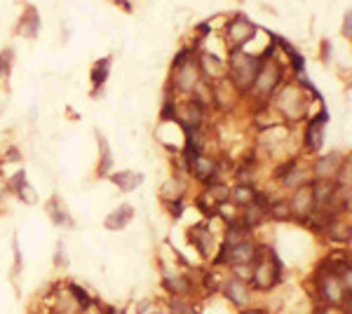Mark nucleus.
<instances>
[{"label": "nucleus", "mask_w": 352, "mask_h": 314, "mask_svg": "<svg viewBox=\"0 0 352 314\" xmlns=\"http://www.w3.org/2000/svg\"><path fill=\"white\" fill-rule=\"evenodd\" d=\"M261 68V59L256 56L242 54L240 49H232L230 52V78L240 92H249L256 80V73Z\"/></svg>", "instance_id": "1"}, {"label": "nucleus", "mask_w": 352, "mask_h": 314, "mask_svg": "<svg viewBox=\"0 0 352 314\" xmlns=\"http://www.w3.org/2000/svg\"><path fill=\"white\" fill-rule=\"evenodd\" d=\"M270 251V260L265 258L263 254H258L256 262H254V270H252V284L249 287L256 289V291H270L275 287L277 282H280V275H282V262L277 260V256Z\"/></svg>", "instance_id": "2"}, {"label": "nucleus", "mask_w": 352, "mask_h": 314, "mask_svg": "<svg viewBox=\"0 0 352 314\" xmlns=\"http://www.w3.org/2000/svg\"><path fill=\"white\" fill-rule=\"evenodd\" d=\"M221 291L235 307H247L249 298H252V287H249V279H242L240 275H232L221 284Z\"/></svg>", "instance_id": "3"}, {"label": "nucleus", "mask_w": 352, "mask_h": 314, "mask_svg": "<svg viewBox=\"0 0 352 314\" xmlns=\"http://www.w3.org/2000/svg\"><path fill=\"white\" fill-rule=\"evenodd\" d=\"M280 82H282L280 66H277L275 61H265V64H261L258 73H256V80H254L252 87H256L258 94H270V92H275V87Z\"/></svg>", "instance_id": "4"}, {"label": "nucleus", "mask_w": 352, "mask_h": 314, "mask_svg": "<svg viewBox=\"0 0 352 314\" xmlns=\"http://www.w3.org/2000/svg\"><path fill=\"white\" fill-rule=\"evenodd\" d=\"M254 33H256V26H254L249 19H244L242 14L235 16V21L228 24V38H230L232 49H242V45H247Z\"/></svg>", "instance_id": "5"}, {"label": "nucleus", "mask_w": 352, "mask_h": 314, "mask_svg": "<svg viewBox=\"0 0 352 314\" xmlns=\"http://www.w3.org/2000/svg\"><path fill=\"white\" fill-rule=\"evenodd\" d=\"M324 124H327V111L308 122V127H305V150L317 153L322 148V144H324Z\"/></svg>", "instance_id": "6"}, {"label": "nucleus", "mask_w": 352, "mask_h": 314, "mask_svg": "<svg viewBox=\"0 0 352 314\" xmlns=\"http://www.w3.org/2000/svg\"><path fill=\"white\" fill-rule=\"evenodd\" d=\"M190 162V171L195 174V179L204 181V183H214L219 176V169H217V162L212 157H204V155H190L188 157Z\"/></svg>", "instance_id": "7"}, {"label": "nucleus", "mask_w": 352, "mask_h": 314, "mask_svg": "<svg viewBox=\"0 0 352 314\" xmlns=\"http://www.w3.org/2000/svg\"><path fill=\"white\" fill-rule=\"evenodd\" d=\"M197 85V68L192 61H184L181 66L174 68V87L179 92H192Z\"/></svg>", "instance_id": "8"}, {"label": "nucleus", "mask_w": 352, "mask_h": 314, "mask_svg": "<svg viewBox=\"0 0 352 314\" xmlns=\"http://www.w3.org/2000/svg\"><path fill=\"white\" fill-rule=\"evenodd\" d=\"M289 209H292V214L300 216L303 221L308 218L312 211H315V197H312L310 186H308V188H303V186L298 188L296 195H294V199L289 202Z\"/></svg>", "instance_id": "9"}, {"label": "nucleus", "mask_w": 352, "mask_h": 314, "mask_svg": "<svg viewBox=\"0 0 352 314\" xmlns=\"http://www.w3.org/2000/svg\"><path fill=\"white\" fill-rule=\"evenodd\" d=\"M190 242L195 244L197 251L204 256V258H209V256H214L217 251H214V235L212 230H209L207 225H195L190 230Z\"/></svg>", "instance_id": "10"}, {"label": "nucleus", "mask_w": 352, "mask_h": 314, "mask_svg": "<svg viewBox=\"0 0 352 314\" xmlns=\"http://www.w3.org/2000/svg\"><path fill=\"white\" fill-rule=\"evenodd\" d=\"M38 28H41V16H38V10L33 8V5H28L24 10V14H21L19 19V28H16V33L24 38H36L38 36Z\"/></svg>", "instance_id": "11"}, {"label": "nucleus", "mask_w": 352, "mask_h": 314, "mask_svg": "<svg viewBox=\"0 0 352 314\" xmlns=\"http://www.w3.org/2000/svg\"><path fill=\"white\" fill-rule=\"evenodd\" d=\"M340 162H343V157L338 155V153H333V155H327V157H320L315 164V174L317 179H331V176H336V171L340 167Z\"/></svg>", "instance_id": "12"}, {"label": "nucleus", "mask_w": 352, "mask_h": 314, "mask_svg": "<svg viewBox=\"0 0 352 314\" xmlns=\"http://www.w3.org/2000/svg\"><path fill=\"white\" fill-rule=\"evenodd\" d=\"M132 218H134V209L129 207V204H122V207H118L113 214H109V218H106L104 225L109 227V230H122Z\"/></svg>", "instance_id": "13"}, {"label": "nucleus", "mask_w": 352, "mask_h": 314, "mask_svg": "<svg viewBox=\"0 0 352 314\" xmlns=\"http://www.w3.org/2000/svg\"><path fill=\"white\" fill-rule=\"evenodd\" d=\"M111 181L120 188L122 192H132L136 190L141 183H144V176L141 174H134V171H118V174L111 176Z\"/></svg>", "instance_id": "14"}, {"label": "nucleus", "mask_w": 352, "mask_h": 314, "mask_svg": "<svg viewBox=\"0 0 352 314\" xmlns=\"http://www.w3.org/2000/svg\"><path fill=\"white\" fill-rule=\"evenodd\" d=\"M12 190L19 195L21 199H24L26 204H33L36 202V190H33L31 186H28V181H26V174L24 171H19V174H14V179H12Z\"/></svg>", "instance_id": "15"}, {"label": "nucleus", "mask_w": 352, "mask_h": 314, "mask_svg": "<svg viewBox=\"0 0 352 314\" xmlns=\"http://www.w3.org/2000/svg\"><path fill=\"white\" fill-rule=\"evenodd\" d=\"M164 287H167V291H172L174 295H179V298H184V295L190 293V282L186 277L181 275H169V272H164Z\"/></svg>", "instance_id": "16"}, {"label": "nucleus", "mask_w": 352, "mask_h": 314, "mask_svg": "<svg viewBox=\"0 0 352 314\" xmlns=\"http://www.w3.org/2000/svg\"><path fill=\"white\" fill-rule=\"evenodd\" d=\"M47 211H50V218H52V223H56V225H71V216H68V211H66V204L56 195L50 199Z\"/></svg>", "instance_id": "17"}, {"label": "nucleus", "mask_w": 352, "mask_h": 314, "mask_svg": "<svg viewBox=\"0 0 352 314\" xmlns=\"http://www.w3.org/2000/svg\"><path fill=\"white\" fill-rule=\"evenodd\" d=\"M109 71H111V59L106 56V59L96 61L94 68H92V82H94V96L104 89L106 85V78H109Z\"/></svg>", "instance_id": "18"}, {"label": "nucleus", "mask_w": 352, "mask_h": 314, "mask_svg": "<svg viewBox=\"0 0 352 314\" xmlns=\"http://www.w3.org/2000/svg\"><path fill=\"white\" fill-rule=\"evenodd\" d=\"M232 199H235L237 204H242V207H247L249 202L256 199V190H254L249 183H240V186H235V190H232Z\"/></svg>", "instance_id": "19"}, {"label": "nucleus", "mask_w": 352, "mask_h": 314, "mask_svg": "<svg viewBox=\"0 0 352 314\" xmlns=\"http://www.w3.org/2000/svg\"><path fill=\"white\" fill-rule=\"evenodd\" d=\"M96 139H99V148H101V164H99V174L104 176L106 171L111 169V164H113V157H111V148L109 144H106V139L101 134H96Z\"/></svg>", "instance_id": "20"}, {"label": "nucleus", "mask_w": 352, "mask_h": 314, "mask_svg": "<svg viewBox=\"0 0 352 314\" xmlns=\"http://www.w3.org/2000/svg\"><path fill=\"white\" fill-rule=\"evenodd\" d=\"M268 214L277 221H287L292 216V209H289L287 199H277V202L268 204Z\"/></svg>", "instance_id": "21"}, {"label": "nucleus", "mask_w": 352, "mask_h": 314, "mask_svg": "<svg viewBox=\"0 0 352 314\" xmlns=\"http://www.w3.org/2000/svg\"><path fill=\"white\" fill-rule=\"evenodd\" d=\"M181 192H184V183H181L179 179H169L167 183H164V188H162L164 199H176V202H179Z\"/></svg>", "instance_id": "22"}, {"label": "nucleus", "mask_w": 352, "mask_h": 314, "mask_svg": "<svg viewBox=\"0 0 352 314\" xmlns=\"http://www.w3.org/2000/svg\"><path fill=\"white\" fill-rule=\"evenodd\" d=\"M136 314H164V312L160 310V305H157V302L144 300V302H139V305H136Z\"/></svg>", "instance_id": "23"}, {"label": "nucleus", "mask_w": 352, "mask_h": 314, "mask_svg": "<svg viewBox=\"0 0 352 314\" xmlns=\"http://www.w3.org/2000/svg\"><path fill=\"white\" fill-rule=\"evenodd\" d=\"M10 66H12V49L0 54V78H5L10 73Z\"/></svg>", "instance_id": "24"}, {"label": "nucleus", "mask_w": 352, "mask_h": 314, "mask_svg": "<svg viewBox=\"0 0 352 314\" xmlns=\"http://www.w3.org/2000/svg\"><path fill=\"white\" fill-rule=\"evenodd\" d=\"M54 262H56V267H66V254H64V244H59V247H56V258H54Z\"/></svg>", "instance_id": "25"}, {"label": "nucleus", "mask_w": 352, "mask_h": 314, "mask_svg": "<svg viewBox=\"0 0 352 314\" xmlns=\"http://www.w3.org/2000/svg\"><path fill=\"white\" fill-rule=\"evenodd\" d=\"M350 24H352V14L345 12V21H343V36L350 40Z\"/></svg>", "instance_id": "26"}, {"label": "nucleus", "mask_w": 352, "mask_h": 314, "mask_svg": "<svg viewBox=\"0 0 352 314\" xmlns=\"http://www.w3.org/2000/svg\"><path fill=\"white\" fill-rule=\"evenodd\" d=\"M322 56H324V61L331 59V43H329V40L322 43Z\"/></svg>", "instance_id": "27"}, {"label": "nucleus", "mask_w": 352, "mask_h": 314, "mask_svg": "<svg viewBox=\"0 0 352 314\" xmlns=\"http://www.w3.org/2000/svg\"><path fill=\"white\" fill-rule=\"evenodd\" d=\"M242 314H268L265 310H254V307H242Z\"/></svg>", "instance_id": "28"}, {"label": "nucleus", "mask_w": 352, "mask_h": 314, "mask_svg": "<svg viewBox=\"0 0 352 314\" xmlns=\"http://www.w3.org/2000/svg\"><path fill=\"white\" fill-rule=\"evenodd\" d=\"M0 197H3V188H0Z\"/></svg>", "instance_id": "29"}]
</instances>
